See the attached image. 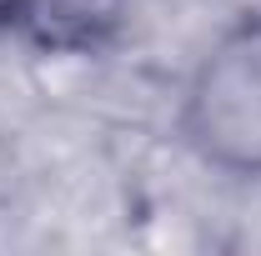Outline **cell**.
I'll return each instance as SVG.
<instances>
[{"label": "cell", "instance_id": "1", "mask_svg": "<svg viewBox=\"0 0 261 256\" xmlns=\"http://www.w3.org/2000/svg\"><path fill=\"white\" fill-rule=\"evenodd\" d=\"M176 131L201 166L261 181V15L221 31L196 56Z\"/></svg>", "mask_w": 261, "mask_h": 256}, {"label": "cell", "instance_id": "2", "mask_svg": "<svg viewBox=\"0 0 261 256\" xmlns=\"http://www.w3.org/2000/svg\"><path fill=\"white\" fill-rule=\"evenodd\" d=\"M130 0H20V25L45 50H96L126 25Z\"/></svg>", "mask_w": 261, "mask_h": 256}, {"label": "cell", "instance_id": "3", "mask_svg": "<svg viewBox=\"0 0 261 256\" xmlns=\"http://www.w3.org/2000/svg\"><path fill=\"white\" fill-rule=\"evenodd\" d=\"M20 25V0H0V35Z\"/></svg>", "mask_w": 261, "mask_h": 256}]
</instances>
